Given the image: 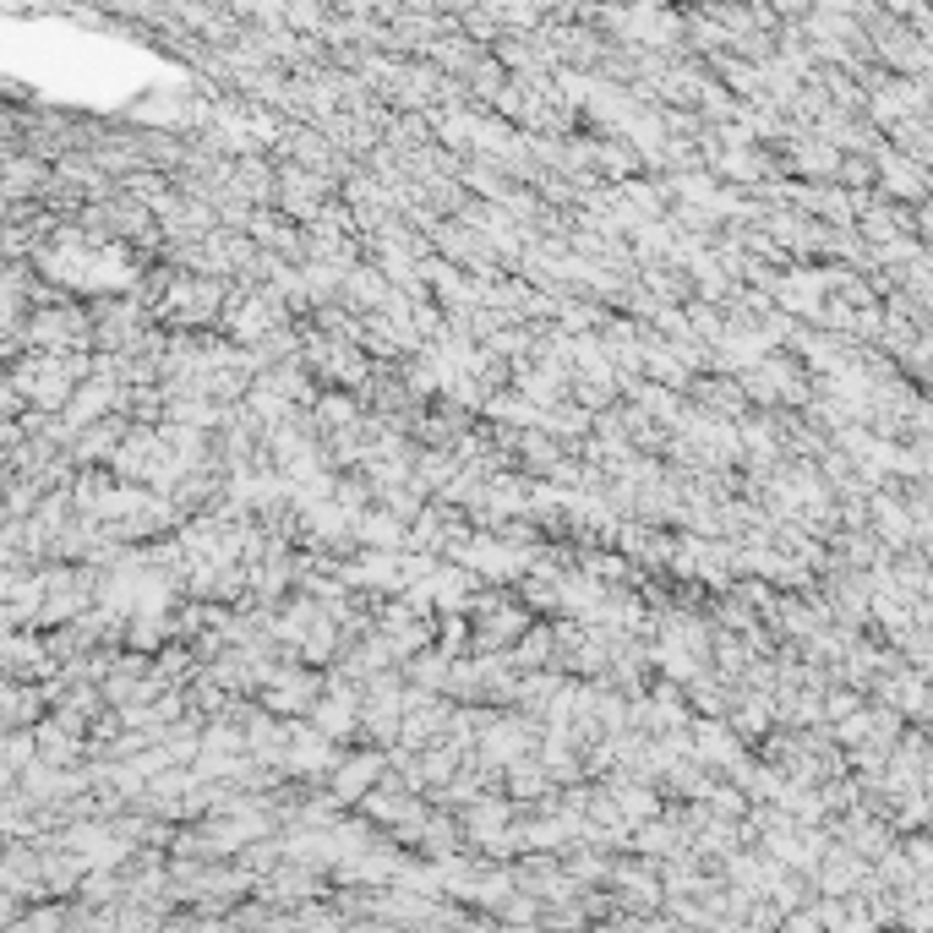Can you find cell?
Segmentation results:
<instances>
[{
    "mask_svg": "<svg viewBox=\"0 0 933 933\" xmlns=\"http://www.w3.org/2000/svg\"><path fill=\"white\" fill-rule=\"evenodd\" d=\"M464 562H470V568H481V573H497V579H502V573H513V568H519V552H508V546H497V541H475L470 552H464Z\"/></svg>",
    "mask_w": 933,
    "mask_h": 933,
    "instance_id": "6da1fadb",
    "label": "cell"
},
{
    "mask_svg": "<svg viewBox=\"0 0 933 933\" xmlns=\"http://www.w3.org/2000/svg\"><path fill=\"white\" fill-rule=\"evenodd\" d=\"M350 715H355V699H350V693H333V699L317 710V720H322L327 731H344V726H350Z\"/></svg>",
    "mask_w": 933,
    "mask_h": 933,
    "instance_id": "7a4b0ae2",
    "label": "cell"
},
{
    "mask_svg": "<svg viewBox=\"0 0 933 933\" xmlns=\"http://www.w3.org/2000/svg\"><path fill=\"white\" fill-rule=\"evenodd\" d=\"M208 301H214V284H186V290H175V306H180L186 317H203Z\"/></svg>",
    "mask_w": 933,
    "mask_h": 933,
    "instance_id": "3957f363",
    "label": "cell"
},
{
    "mask_svg": "<svg viewBox=\"0 0 933 933\" xmlns=\"http://www.w3.org/2000/svg\"><path fill=\"white\" fill-rule=\"evenodd\" d=\"M371 775H377L371 759H366V764H350V770H344V791H361V780H371Z\"/></svg>",
    "mask_w": 933,
    "mask_h": 933,
    "instance_id": "277c9868",
    "label": "cell"
}]
</instances>
